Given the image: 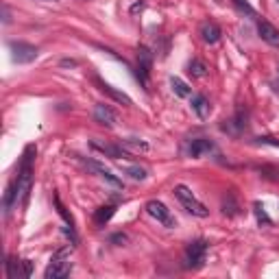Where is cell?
Wrapping results in <instances>:
<instances>
[{"label": "cell", "mask_w": 279, "mask_h": 279, "mask_svg": "<svg viewBox=\"0 0 279 279\" xmlns=\"http://www.w3.org/2000/svg\"><path fill=\"white\" fill-rule=\"evenodd\" d=\"M55 205H57V210H59V214L63 216V220H65V223H68V225L72 227V218H70V214H68V212H65V207L61 205V201H59V199H55Z\"/></svg>", "instance_id": "22"}, {"label": "cell", "mask_w": 279, "mask_h": 279, "mask_svg": "<svg viewBox=\"0 0 279 279\" xmlns=\"http://www.w3.org/2000/svg\"><path fill=\"white\" fill-rule=\"evenodd\" d=\"M122 172L129 175V177L135 179V181H144L146 177H149V172H146L142 166H122Z\"/></svg>", "instance_id": "18"}, {"label": "cell", "mask_w": 279, "mask_h": 279, "mask_svg": "<svg viewBox=\"0 0 279 279\" xmlns=\"http://www.w3.org/2000/svg\"><path fill=\"white\" fill-rule=\"evenodd\" d=\"M96 83H98V90H100L102 94H107L109 98H114L116 102H120V105H124V107H131V105H133V100H131L129 94H124V92H120V90H116V87L107 85V83H102V81H96Z\"/></svg>", "instance_id": "10"}, {"label": "cell", "mask_w": 279, "mask_h": 279, "mask_svg": "<svg viewBox=\"0 0 279 279\" xmlns=\"http://www.w3.org/2000/svg\"><path fill=\"white\" fill-rule=\"evenodd\" d=\"M170 87H172V92L177 94L179 98H188L190 94H192V90H190V85L186 83V81H181L179 77H170Z\"/></svg>", "instance_id": "16"}, {"label": "cell", "mask_w": 279, "mask_h": 279, "mask_svg": "<svg viewBox=\"0 0 279 279\" xmlns=\"http://www.w3.org/2000/svg\"><path fill=\"white\" fill-rule=\"evenodd\" d=\"M85 166H87V168H92V170H94V172H98V175H100V177H102V179H105V181H109V183H112V186H116V188H122V181H120L118 177H114V175H112V172H109V170H107V168H105V166H100V164H96V161H90V159H87V161H85Z\"/></svg>", "instance_id": "12"}, {"label": "cell", "mask_w": 279, "mask_h": 279, "mask_svg": "<svg viewBox=\"0 0 279 279\" xmlns=\"http://www.w3.org/2000/svg\"><path fill=\"white\" fill-rule=\"evenodd\" d=\"M9 48H11L13 61H18V63H31L35 57L40 55L38 46H33V44H26V42H11Z\"/></svg>", "instance_id": "3"}, {"label": "cell", "mask_w": 279, "mask_h": 279, "mask_svg": "<svg viewBox=\"0 0 279 279\" xmlns=\"http://www.w3.org/2000/svg\"><path fill=\"white\" fill-rule=\"evenodd\" d=\"M122 149L127 151V153H131V155H133V153H149L151 151V146L144 142V140H135V137H129V140H122Z\"/></svg>", "instance_id": "13"}, {"label": "cell", "mask_w": 279, "mask_h": 279, "mask_svg": "<svg viewBox=\"0 0 279 279\" xmlns=\"http://www.w3.org/2000/svg\"><path fill=\"white\" fill-rule=\"evenodd\" d=\"M175 196H177L179 203L186 207L188 214H192L196 218H207L210 216V210L205 207L199 199H196V196L192 194V190H190L188 186H177V188H175Z\"/></svg>", "instance_id": "1"}, {"label": "cell", "mask_w": 279, "mask_h": 279, "mask_svg": "<svg viewBox=\"0 0 279 279\" xmlns=\"http://www.w3.org/2000/svg\"><path fill=\"white\" fill-rule=\"evenodd\" d=\"M188 72L192 77H196V79H203L205 75H207V68H205V63L203 61H199V59H192L188 63Z\"/></svg>", "instance_id": "19"}, {"label": "cell", "mask_w": 279, "mask_h": 279, "mask_svg": "<svg viewBox=\"0 0 279 279\" xmlns=\"http://www.w3.org/2000/svg\"><path fill=\"white\" fill-rule=\"evenodd\" d=\"M192 112L199 116L201 120H207V118H210L212 105H210V100L205 98L203 94H194V96H192Z\"/></svg>", "instance_id": "11"}, {"label": "cell", "mask_w": 279, "mask_h": 279, "mask_svg": "<svg viewBox=\"0 0 279 279\" xmlns=\"http://www.w3.org/2000/svg\"><path fill=\"white\" fill-rule=\"evenodd\" d=\"M277 70H279V68H277Z\"/></svg>", "instance_id": "27"}, {"label": "cell", "mask_w": 279, "mask_h": 279, "mask_svg": "<svg viewBox=\"0 0 279 279\" xmlns=\"http://www.w3.org/2000/svg\"><path fill=\"white\" fill-rule=\"evenodd\" d=\"M114 214H116L114 205H102V207H98L96 212H94V220H96V225H105V223L112 220Z\"/></svg>", "instance_id": "17"}, {"label": "cell", "mask_w": 279, "mask_h": 279, "mask_svg": "<svg viewBox=\"0 0 279 279\" xmlns=\"http://www.w3.org/2000/svg\"><path fill=\"white\" fill-rule=\"evenodd\" d=\"M70 262H63L59 258H55L53 262L48 264V268H46V273H44V277L46 279H61V277H68L70 275Z\"/></svg>", "instance_id": "8"}, {"label": "cell", "mask_w": 279, "mask_h": 279, "mask_svg": "<svg viewBox=\"0 0 279 279\" xmlns=\"http://www.w3.org/2000/svg\"><path fill=\"white\" fill-rule=\"evenodd\" d=\"M233 5L238 7V11L247 13V16H255V9H253V7L247 3V0H233Z\"/></svg>", "instance_id": "20"}, {"label": "cell", "mask_w": 279, "mask_h": 279, "mask_svg": "<svg viewBox=\"0 0 279 279\" xmlns=\"http://www.w3.org/2000/svg\"><path fill=\"white\" fill-rule=\"evenodd\" d=\"M258 33L264 42L270 44V46H279V31L268 20H258Z\"/></svg>", "instance_id": "9"}, {"label": "cell", "mask_w": 279, "mask_h": 279, "mask_svg": "<svg viewBox=\"0 0 279 279\" xmlns=\"http://www.w3.org/2000/svg\"><path fill=\"white\" fill-rule=\"evenodd\" d=\"M207 255V242L205 240H194L190 242L186 249V268H201Z\"/></svg>", "instance_id": "2"}, {"label": "cell", "mask_w": 279, "mask_h": 279, "mask_svg": "<svg viewBox=\"0 0 279 279\" xmlns=\"http://www.w3.org/2000/svg\"><path fill=\"white\" fill-rule=\"evenodd\" d=\"M22 264H24V277H31V273H33V264H31V260H22Z\"/></svg>", "instance_id": "25"}, {"label": "cell", "mask_w": 279, "mask_h": 279, "mask_svg": "<svg viewBox=\"0 0 279 279\" xmlns=\"http://www.w3.org/2000/svg\"><path fill=\"white\" fill-rule=\"evenodd\" d=\"M112 242H116L118 247H124V245L129 242V238L124 236V233H116V236H112Z\"/></svg>", "instance_id": "23"}, {"label": "cell", "mask_w": 279, "mask_h": 279, "mask_svg": "<svg viewBox=\"0 0 279 279\" xmlns=\"http://www.w3.org/2000/svg\"><path fill=\"white\" fill-rule=\"evenodd\" d=\"M90 146H92L94 151H98V153H102V155H107V157H114V159H118V157H127V159H131V153H127V151L122 149V146L102 144V142H98V140H92Z\"/></svg>", "instance_id": "6"}, {"label": "cell", "mask_w": 279, "mask_h": 279, "mask_svg": "<svg viewBox=\"0 0 279 279\" xmlns=\"http://www.w3.org/2000/svg\"><path fill=\"white\" fill-rule=\"evenodd\" d=\"M146 212H149V214L164 227H175V218L170 216V210H168L161 201H155V199L149 201V203H146Z\"/></svg>", "instance_id": "4"}, {"label": "cell", "mask_w": 279, "mask_h": 279, "mask_svg": "<svg viewBox=\"0 0 279 279\" xmlns=\"http://www.w3.org/2000/svg\"><path fill=\"white\" fill-rule=\"evenodd\" d=\"M255 216H258V223H260V225H262V223H264V225H270V218L266 216V212L262 210V205H260V203L255 205Z\"/></svg>", "instance_id": "21"}, {"label": "cell", "mask_w": 279, "mask_h": 279, "mask_svg": "<svg viewBox=\"0 0 279 279\" xmlns=\"http://www.w3.org/2000/svg\"><path fill=\"white\" fill-rule=\"evenodd\" d=\"M260 144H268V146H275V149H279V140L275 137H258Z\"/></svg>", "instance_id": "24"}, {"label": "cell", "mask_w": 279, "mask_h": 279, "mask_svg": "<svg viewBox=\"0 0 279 279\" xmlns=\"http://www.w3.org/2000/svg\"><path fill=\"white\" fill-rule=\"evenodd\" d=\"M201 38L205 44H216L220 40V28L214 24V22H205L201 26Z\"/></svg>", "instance_id": "14"}, {"label": "cell", "mask_w": 279, "mask_h": 279, "mask_svg": "<svg viewBox=\"0 0 279 279\" xmlns=\"http://www.w3.org/2000/svg\"><path fill=\"white\" fill-rule=\"evenodd\" d=\"M3 20H5V24H9V22H11V18H9V11H7V7H5V9H3Z\"/></svg>", "instance_id": "26"}, {"label": "cell", "mask_w": 279, "mask_h": 279, "mask_svg": "<svg viewBox=\"0 0 279 279\" xmlns=\"http://www.w3.org/2000/svg\"><path fill=\"white\" fill-rule=\"evenodd\" d=\"M212 149H214V144H212L210 140H192L188 146V153L192 157H201L203 153H210Z\"/></svg>", "instance_id": "15"}, {"label": "cell", "mask_w": 279, "mask_h": 279, "mask_svg": "<svg viewBox=\"0 0 279 279\" xmlns=\"http://www.w3.org/2000/svg\"><path fill=\"white\" fill-rule=\"evenodd\" d=\"M151 68H153V55L149 48H140L137 50V77L142 79V83L146 85L149 83V75H151Z\"/></svg>", "instance_id": "5"}, {"label": "cell", "mask_w": 279, "mask_h": 279, "mask_svg": "<svg viewBox=\"0 0 279 279\" xmlns=\"http://www.w3.org/2000/svg\"><path fill=\"white\" fill-rule=\"evenodd\" d=\"M94 118H96L98 124H102V127L107 129H114L116 127V114L114 109L109 105H102V102H98L96 107H94Z\"/></svg>", "instance_id": "7"}]
</instances>
